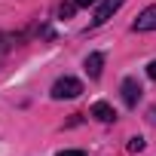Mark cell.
<instances>
[{"mask_svg": "<svg viewBox=\"0 0 156 156\" xmlns=\"http://www.w3.org/2000/svg\"><path fill=\"white\" fill-rule=\"evenodd\" d=\"M80 92H83V83L76 80V76H61V80H55V86H52V98H55V101L76 98Z\"/></svg>", "mask_w": 156, "mask_h": 156, "instance_id": "obj_1", "label": "cell"}, {"mask_svg": "<svg viewBox=\"0 0 156 156\" xmlns=\"http://www.w3.org/2000/svg\"><path fill=\"white\" fill-rule=\"evenodd\" d=\"M122 3H126V0H101V6L95 9L92 25H95V28H101V25H104V22H107V19H110V16H113V12H116Z\"/></svg>", "mask_w": 156, "mask_h": 156, "instance_id": "obj_2", "label": "cell"}, {"mask_svg": "<svg viewBox=\"0 0 156 156\" xmlns=\"http://www.w3.org/2000/svg\"><path fill=\"white\" fill-rule=\"evenodd\" d=\"M132 31H156V6H147V9L132 22Z\"/></svg>", "mask_w": 156, "mask_h": 156, "instance_id": "obj_3", "label": "cell"}, {"mask_svg": "<svg viewBox=\"0 0 156 156\" xmlns=\"http://www.w3.org/2000/svg\"><path fill=\"white\" fill-rule=\"evenodd\" d=\"M138 98H141V86H138V80L126 76V80H122V101H126L129 107H135V104H138Z\"/></svg>", "mask_w": 156, "mask_h": 156, "instance_id": "obj_4", "label": "cell"}, {"mask_svg": "<svg viewBox=\"0 0 156 156\" xmlns=\"http://www.w3.org/2000/svg\"><path fill=\"white\" fill-rule=\"evenodd\" d=\"M92 116H95L98 122H113V119H116V110H113L107 101H98V104H92Z\"/></svg>", "mask_w": 156, "mask_h": 156, "instance_id": "obj_5", "label": "cell"}, {"mask_svg": "<svg viewBox=\"0 0 156 156\" xmlns=\"http://www.w3.org/2000/svg\"><path fill=\"white\" fill-rule=\"evenodd\" d=\"M101 67H104V55H101V52H92V55L86 58V73L92 76V80H98V76H101Z\"/></svg>", "mask_w": 156, "mask_h": 156, "instance_id": "obj_6", "label": "cell"}, {"mask_svg": "<svg viewBox=\"0 0 156 156\" xmlns=\"http://www.w3.org/2000/svg\"><path fill=\"white\" fill-rule=\"evenodd\" d=\"M76 9V3H58V19H70Z\"/></svg>", "mask_w": 156, "mask_h": 156, "instance_id": "obj_7", "label": "cell"}, {"mask_svg": "<svg viewBox=\"0 0 156 156\" xmlns=\"http://www.w3.org/2000/svg\"><path fill=\"white\" fill-rule=\"evenodd\" d=\"M141 150H144V138H141V135H135V138L129 141V153H141Z\"/></svg>", "mask_w": 156, "mask_h": 156, "instance_id": "obj_8", "label": "cell"}, {"mask_svg": "<svg viewBox=\"0 0 156 156\" xmlns=\"http://www.w3.org/2000/svg\"><path fill=\"white\" fill-rule=\"evenodd\" d=\"M58 156H86V153H83V150H61Z\"/></svg>", "mask_w": 156, "mask_h": 156, "instance_id": "obj_9", "label": "cell"}, {"mask_svg": "<svg viewBox=\"0 0 156 156\" xmlns=\"http://www.w3.org/2000/svg\"><path fill=\"white\" fill-rule=\"evenodd\" d=\"M73 3H76V6H95L98 0H73Z\"/></svg>", "mask_w": 156, "mask_h": 156, "instance_id": "obj_10", "label": "cell"}, {"mask_svg": "<svg viewBox=\"0 0 156 156\" xmlns=\"http://www.w3.org/2000/svg\"><path fill=\"white\" fill-rule=\"evenodd\" d=\"M147 73H150V80H156V61H150V67H147Z\"/></svg>", "mask_w": 156, "mask_h": 156, "instance_id": "obj_11", "label": "cell"}]
</instances>
